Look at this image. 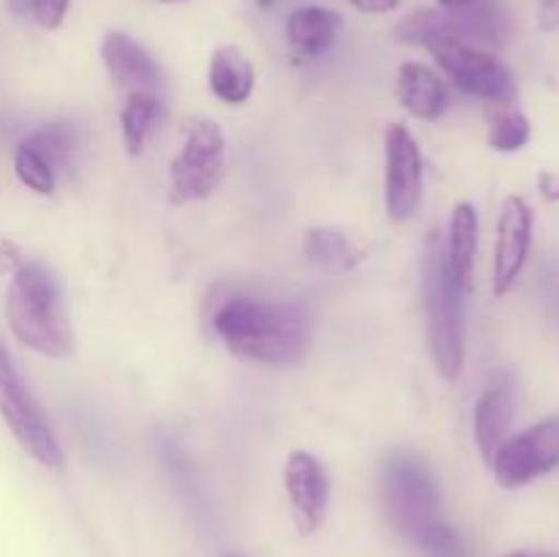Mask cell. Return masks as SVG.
<instances>
[{
	"instance_id": "6da1fadb",
	"label": "cell",
	"mask_w": 559,
	"mask_h": 557,
	"mask_svg": "<svg viewBox=\"0 0 559 557\" xmlns=\"http://www.w3.org/2000/svg\"><path fill=\"white\" fill-rule=\"evenodd\" d=\"M211 325L229 355L262 366L298 364L314 336V322L306 306L243 295L224 300Z\"/></svg>"
},
{
	"instance_id": "7a4b0ae2",
	"label": "cell",
	"mask_w": 559,
	"mask_h": 557,
	"mask_svg": "<svg viewBox=\"0 0 559 557\" xmlns=\"http://www.w3.org/2000/svg\"><path fill=\"white\" fill-rule=\"evenodd\" d=\"M5 322L20 344L52 360L74 355L76 339L58 276L44 262L27 260L11 273Z\"/></svg>"
},
{
	"instance_id": "3957f363",
	"label": "cell",
	"mask_w": 559,
	"mask_h": 557,
	"mask_svg": "<svg viewBox=\"0 0 559 557\" xmlns=\"http://www.w3.org/2000/svg\"><path fill=\"white\" fill-rule=\"evenodd\" d=\"M420 293H424L426 336L431 358L445 382H456L467 358V320L464 293L448 271L445 244L437 229H429L420 257Z\"/></svg>"
},
{
	"instance_id": "277c9868",
	"label": "cell",
	"mask_w": 559,
	"mask_h": 557,
	"mask_svg": "<svg viewBox=\"0 0 559 557\" xmlns=\"http://www.w3.org/2000/svg\"><path fill=\"white\" fill-rule=\"evenodd\" d=\"M227 167V137L211 118H189L183 142L169 162V200L175 205L202 202L218 189Z\"/></svg>"
},
{
	"instance_id": "5b68a950",
	"label": "cell",
	"mask_w": 559,
	"mask_h": 557,
	"mask_svg": "<svg viewBox=\"0 0 559 557\" xmlns=\"http://www.w3.org/2000/svg\"><path fill=\"white\" fill-rule=\"evenodd\" d=\"M426 49L437 60L448 80L467 96L480 98L489 104H513L516 102V76L513 71L489 49L469 44L464 38L442 33L435 36Z\"/></svg>"
},
{
	"instance_id": "8992f818",
	"label": "cell",
	"mask_w": 559,
	"mask_h": 557,
	"mask_svg": "<svg viewBox=\"0 0 559 557\" xmlns=\"http://www.w3.org/2000/svg\"><path fill=\"white\" fill-rule=\"evenodd\" d=\"M382 497L391 522L407 538L442 519L440 489L435 475L415 453H391L382 467Z\"/></svg>"
},
{
	"instance_id": "52a82bcc",
	"label": "cell",
	"mask_w": 559,
	"mask_h": 557,
	"mask_svg": "<svg viewBox=\"0 0 559 557\" xmlns=\"http://www.w3.org/2000/svg\"><path fill=\"white\" fill-rule=\"evenodd\" d=\"M0 418L5 420L14 440L22 451L47 470L63 467V451L52 435L47 415L36 404L33 393L27 391L25 380L16 371L9 349L0 342Z\"/></svg>"
},
{
	"instance_id": "ba28073f",
	"label": "cell",
	"mask_w": 559,
	"mask_h": 557,
	"mask_svg": "<svg viewBox=\"0 0 559 557\" xmlns=\"http://www.w3.org/2000/svg\"><path fill=\"white\" fill-rule=\"evenodd\" d=\"M491 475L502 489H522L559 470V415L508 435L489 459Z\"/></svg>"
},
{
	"instance_id": "9c48e42d",
	"label": "cell",
	"mask_w": 559,
	"mask_h": 557,
	"mask_svg": "<svg viewBox=\"0 0 559 557\" xmlns=\"http://www.w3.org/2000/svg\"><path fill=\"white\" fill-rule=\"evenodd\" d=\"M424 202V153L404 123L385 129V211L393 222H409Z\"/></svg>"
},
{
	"instance_id": "30bf717a",
	"label": "cell",
	"mask_w": 559,
	"mask_h": 557,
	"mask_svg": "<svg viewBox=\"0 0 559 557\" xmlns=\"http://www.w3.org/2000/svg\"><path fill=\"white\" fill-rule=\"evenodd\" d=\"M535 211L522 194H508L497 216L495 262H491V289L497 298H506L516 287L519 276L533 251Z\"/></svg>"
},
{
	"instance_id": "8fae6325",
	"label": "cell",
	"mask_w": 559,
	"mask_h": 557,
	"mask_svg": "<svg viewBox=\"0 0 559 557\" xmlns=\"http://www.w3.org/2000/svg\"><path fill=\"white\" fill-rule=\"evenodd\" d=\"M284 489L289 497L295 530L300 535H314L328 513V473L320 459L309 451H293L284 464Z\"/></svg>"
},
{
	"instance_id": "7c38bea8",
	"label": "cell",
	"mask_w": 559,
	"mask_h": 557,
	"mask_svg": "<svg viewBox=\"0 0 559 557\" xmlns=\"http://www.w3.org/2000/svg\"><path fill=\"white\" fill-rule=\"evenodd\" d=\"M102 60L115 85L126 93H158L164 71L158 60L123 31H109L102 42Z\"/></svg>"
},
{
	"instance_id": "4fadbf2b",
	"label": "cell",
	"mask_w": 559,
	"mask_h": 557,
	"mask_svg": "<svg viewBox=\"0 0 559 557\" xmlns=\"http://www.w3.org/2000/svg\"><path fill=\"white\" fill-rule=\"evenodd\" d=\"M513 418H516V380L511 371H497L486 382L484 393L475 402L473 429L480 457L489 462L497 448L511 435Z\"/></svg>"
},
{
	"instance_id": "5bb4252c",
	"label": "cell",
	"mask_w": 559,
	"mask_h": 557,
	"mask_svg": "<svg viewBox=\"0 0 559 557\" xmlns=\"http://www.w3.org/2000/svg\"><path fill=\"white\" fill-rule=\"evenodd\" d=\"M396 98L413 118L435 123L451 107L448 85L437 71H431L426 63L407 60L396 71Z\"/></svg>"
},
{
	"instance_id": "9a60e30c",
	"label": "cell",
	"mask_w": 559,
	"mask_h": 557,
	"mask_svg": "<svg viewBox=\"0 0 559 557\" xmlns=\"http://www.w3.org/2000/svg\"><path fill=\"white\" fill-rule=\"evenodd\" d=\"M478 240H480V218L478 208L473 202H459L451 211V222H448V238L445 244V260L448 271L456 278L462 293H473L475 278V257H478Z\"/></svg>"
},
{
	"instance_id": "2e32d148",
	"label": "cell",
	"mask_w": 559,
	"mask_h": 557,
	"mask_svg": "<svg viewBox=\"0 0 559 557\" xmlns=\"http://www.w3.org/2000/svg\"><path fill=\"white\" fill-rule=\"evenodd\" d=\"M344 20L325 5H304L287 16V42L298 58H320L338 42Z\"/></svg>"
},
{
	"instance_id": "e0dca14e",
	"label": "cell",
	"mask_w": 559,
	"mask_h": 557,
	"mask_svg": "<svg viewBox=\"0 0 559 557\" xmlns=\"http://www.w3.org/2000/svg\"><path fill=\"white\" fill-rule=\"evenodd\" d=\"M304 257L314 271L325 276H344L366 260V251L342 229L314 224L304 233Z\"/></svg>"
},
{
	"instance_id": "ac0fdd59",
	"label": "cell",
	"mask_w": 559,
	"mask_h": 557,
	"mask_svg": "<svg viewBox=\"0 0 559 557\" xmlns=\"http://www.w3.org/2000/svg\"><path fill=\"white\" fill-rule=\"evenodd\" d=\"M207 87L224 104H246L254 93V66L246 52L233 44H222L213 49L207 63Z\"/></svg>"
},
{
	"instance_id": "d6986e66",
	"label": "cell",
	"mask_w": 559,
	"mask_h": 557,
	"mask_svg": "<svg viewBox=\"0 0 559 557\" xmlns=\"http://www.w3.org/2000/svg\"><path fill=\"white\" fill-rule=\"evenodd\" d=\"M162 118V98L158 93H129L120 109V137L131 158L140 156L147 145L153 126Z\"/></svg>"
},
{
	"instance_id": "ffe728a7",
	"label": "cell",
	"mask_w": 559,
	"mask_h": 557,
	"mask_svg": "<svg viewBox=\"0 0 559 557\" xmlns=\"http://www.w3.org/2000/svg\"><path fill=\"white\" fill-rule=\"evenodd\" d=\"M530 137H533V123L516 104H491L489 134H486L491 151L519 153L527 147Z\"/></svg>"
},
{
	"instance_id": "44dd1931",
	"label": "cell",
	"mask_w": 559,
	"mask_h": 557,
	"mask_svg": "<svg viewBox=\"0 0 559 557\" xmlns=\"http://www.w3.org/2000/svg\"><path fill=\"white\" fill-rule=\"evenodd\" d=\"M49 164L52 169H69L71 162H74L76 151V131L74 126L69 123H47L38 131H33L31 137H25Z\"/></svg>"
},
{
	"instance_id": "7402d4cb",
	"label": "cell",
	"mask_w": 559,
	"mask_h": 557,
	"mask_svg": "<svg viewBox=\"0 0 559 557\" xmlns=\"http://www.w3.org/2000/svg\"><path fill=\"white\" fill-rule=\"evenodd\" d=\"M14 173L27 189L36 191V194L41 197H52L55 189H58V173H55L52 164H49L27 140H22L20 145H16Z\"/></svg>"
},
{
	"instance_id": "603a6c76",
	"label": "cell",
	"mask_w": 559,
	"mask_h": 557,
	"mask_svg": "<svg viewBox=\"0 0 559 557\" xmlns=\"http://www.w3.org/2000/svg\"><path fill=\"white\" fill-rule=\"evenodd\" d=\"M442 33H451L453 36V16L451 11L445 9H420L413 11L409 16H404L396 25V38L402 44H426L435 36H442Z\"/></svg>"
},
{
	"instance_id": "cb8c5ba5",
	"label": "cell",
	"mask_w": 559,
	"mask_h": 557,
	"mask_svg": "<svg viewBox=\"0 0 559 557\" xmlns=\"http://www.w3.org/2000/svg\"><path fill=\"white\" fill-rule=\"evenodd\" d=\"M413 544L424 552L426 557H467L464 552V541L445 519H437L426 530H420L413 538Z\"/></svg>"
},
{
	"instance_id": "d4e9b609",
	"label": "cell",
	"mask_w": 559,
	"mask_h": 557,
	"mask_svg": "<svg viewBox=\"0 0 559 557\" xmlns=\"http://www.w3.org/2000/svg\"><path fill=\"white\" fill-rule=\"evenodd\" d=\"M11 14L36 22L44 31H58L69 14L71 0H5Z\"/></svg>"
},
{
	"instance_id": "484cf974",
	"label": "cell",
	"mask_w": 559,
	"mask_h": 557,
	"mask_svg": "<svg viewBox=\"0 0 559 557\" xmlns=\"http://www.w3.org/2000/svg\"><path fill=\"white\" fill-rule=\"evenodd\" d=\"M22 251L20 246L14 244V240L5 238L3 233H0V276H5V273H14L16 268L22 265Z\"/></svg>"
},
{
	"instance_id": "4316f807",
	"label": "cell",
	"mask_w": 559,
	"mask_h": 557,
	"mask_svg": "<svg viewBox=\"0 0 559 557\" xmlns=\"http://www.w3.org/2000/svg\"><path fill=\"white\" fill-rule=\"evenodd\" d=\"M538 27L544 33L559 31V0H540L538 3Z\"/></svg>"
},
{
	"instance_id": "83f0119b",
	"label": "cell",
	"mask_w": 559,
	"mask_h": 557,
	"mask_svg": "<svg viewBox=\"0 0 559 557\" xmlns=\"http://www.w3.org/2000/svg\"><path fill=\"white\" fill-rule=\"evenodd\" d=\"M399 3L402 0H349V5L360 14H391L399 9Z\"/></svg>"
},
{
	"instance_id": "f1b7e54d",
	"label": "cell",
	"mask_w": 559,
	"mask_h": 557,
	"mask_svg": "<svg viewBox=\"0 0 559 557\" xmlns=\"http://www.w3.org/2000/svg\"><path fill=\"white\" fill-rule=\"evenodd\" d=\"M535 183H538V191L544 200L559 202V173H555V169H540Z\"/></svg>"
},
{
	"instance_id": "f546056e",
	"label": "cell",
	"mask_w": 559,
	"mask_h": 557,
	"mask_svg": "<svg viewBox=\"0 0 559 557\" xmlns=\"http://www.w3.org/2000/svg\"><path fill=\"white\" fill-rule=\"evenodd\" d=\"M440 3V9L445 11H462V9H469V5H475L478 0H437Z\"/></svg>"
},
{
	"instance_id": "4dcf8cb0",
	"label": "cell",
	"mask_w": 559,
	"mask_h": 557,
	"mask_svg": "<svg viewBox=\"0 0 559 557\" xmlns=\"http://www.w3.org/2000/svg\"><path fill=\"white\" fill-rule=\"evenodd\" d=\"M502 557H533V552H508V555Z\"/></svg>"
},
{
	"instance_id": "1f68e13d",
	"label": "cell",
	"mask_w": 559,
	"mask_h": 557,
	"mask_svg": "<svg viewBox=\"0 0 559 557\" xmlns=\"http://www.w3.org/2000/svg\"><path fill=\"white\" fill-rule=\"evenodd\" d=\"M533 557H559V555H549V552H533Z\"/></svg>"
},
{
	"instance_id": "d6a6232c",
	"label": "cell",
	"mask_w": 559,
	"mask_h": 557,
	"mask_svg": "<svg viewBox=\"0 0 559 557\" xmlns=\"http://www.w3.org/2000/svg\"><path fill=\"white\" fill-rule=\"evenodd\" d=\"M162 3H180V0H162Z\"/></svg>"
},
{
	"instance_id": "836d02e7",
	"label": "cell",
	"mask_w": 559,
	"mask_h": 557,
	"mask_svg": "<svg viewBox=\"0 0 559 557\" xmlns=\"http://www.w3.org/2000/svg\"><path fill=\"white\" fill-rule=\"evenodd\" d=\"M224 557H240V555H224Z\"/></svg>"
}]
</instances>
